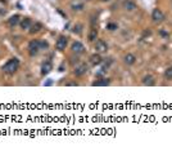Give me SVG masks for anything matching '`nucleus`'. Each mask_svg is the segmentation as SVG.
I'll use <instances>...</instances> for the list:
<instances>
[{
  "label": "nucleus",
  "mask_w": 172,
  "mask_h": 151,
  "mask_svg": "<svg viewBox=\"0 0 172 151\" xmlns=\"http://www.w3.org/2000/svg\"><path fill=\"white\" fill-rule=\"evenodd\" d=\"M95 49H96V53H105V52L108 50V44H107L104 40L99 39L95 43Z\"/></svg>",
  "instance_id": "5"
},
{
  "label": "nucleus",
  "mask_w": 172,
  "mask_h": 151,
  "mask_svg": "<svg viewBox=\"0 0 172 151\" xmlns=\"http://www.w3.org/2000/svg\"><path fill=\"white\" fill-rule=\"evenodd\" d=\"M71 49H72V52H73V53H76V54H82L84 52H85V47H84V44H82L81 41H75L73 44H72Z\"/></svg>",
  "instance_id": "6"
},
{
  "label": "nucleus",
  "mask_w": 172,
  "mask_h": 151,
  "mask_svg": "<svg viewBox=\"0 0 172 151\" xmlns=\"http://www.w3.org/2000/svg\"><path fill=\"white\" fill-rule=\"evenodd\" d=\"M109 83H110V80L105 77V79H99L96 81H94L93 85L94 87H107V85H109Z\"/></svg>",
  "instance_id": "14"
},
{
  "label": "nucleus",
  "mask_w": 172,
  "mask_h": 151,
  "mask_svg": "<svg viewBox=\"0 0 172 151\" xmlns=\"http://www.w3.org/2000/svg\"><path fill=\"white\" fill-rule=\"evenodd\" d=\"M102 2H108V0H102Z\"/></svg>",
  "instance_id": "24"
},
{
  "label": "nucleus",
  "mask_w": 172,
  "mask_h": 151,
  "mask_svg": "<svg viewBox=\"0 0 172 151\" xmlns=\"http://www.w3.org/2000/svg\"><path fill=\"white\" fill-rule=\"evenodd\" d=\"M51 70H53V63L50 61H46L41 66V75H48Z\"/></svg>",
  "instance_id": "8"
},
{
  "label": "nucleus",
  "mask_w": 172,
  "mask_h": 151,
  "mask_svg": "<svg viewBox=\"0 0 172 151\" xmlns=\"http://www.w3.org/2000/svg\"><path fill=\"white\" fill-rule=\"evenodd\" d=\"M102 62H103V58H102V56L99 53H94L93 56H90V63H91L93 66L100 65Z\"/></svg>",
  "instance_id": "9"
},
{
  "label": "nucleus",
  "mask_w": 172,
  "mask_h": 151,
  "mask_svg": "<svg viewBox=\"0 0 172 151\" xmlns=\"http://www.w3.org/2000/svg\"><path fill=\"white\" fill-rule=\"evenodd\" d=\"M143 84L144 85H149V87H152V85L156 84V81H154V77L152 75H147L143 77Z\"/></svg>",
  "instance_id": "15"
},
{
  "label": "nucleus",
  "mask_w": 172,
  "mask_h": 151,
  "mask_svg": "<svg viewBox=\"0 0 172 151\" xmlns=\"http://www.w3.org/2000/svg\"><path fill=\"white\" fill-rule=\"evenodd\" d=\"M40 47H41V49H48V41H45V40H40Z\"/></svg>",
  "instance_id": "21"
},
{
  "label": "nucleus",
  "mask_w": 172,
  "mask_h": 151,
  "mask_svg": "<svg viewBox=\"0 0 172 151\" xmlns=\"http://www.w3.org/2000/svg\"><path fill=\"white\" fill-rule=\"evenodd\" d=\"M165 77L167 80H172V66L168 67L167 70L165 71Z\"/></svg>",
  "instance_id": "18"
},
{
  "label": "nucleus",
  "mask_w": 172,
  "mask_h": 151,
  "mask_svg": "<svg viewBox=\"0 0 172 151\" xmlns=\"http://www.w3.org/2000/svg\"><path fill=\"white\" fill-rule=\"evenodd\" d=\"M117 29H118V25L114 22H109L107 25V30H109V31H114V30H117Z\"/></svg>",
  "instance_id": "19"
},
{
  "label": "nucleus",
  "mask_w": 172,
  "mask_h": 151,
  "mask_svg": "<svg viewBox=\"0 0 172 151\" xmlns=\"http://www.w3.org/2000/svg\"><path fill=\"white\" fill-rule=\"evenodd\" d=\"M123 62L127 65V66H131V65H134L136 62V57L134 54H131V53H127L126 56L123 57Z\"/></svg>",
  "instance_id": "12"
},
{
  "label": "nucleus",
  "mask_w": 172,
  "mask_h": 151,
  "mask_svg": "<svg viewBox=\"0 0 172 151\" xmlns=\"http://www.w3.org/2000/svg\"><path fill=\"white\" fill-rule=\"evenodd\" d=\"M19 68V59L18 58H10L5 65L3 66V71L8 75H13Z\"/></svg>",
  "instance_id": "1"
},
{
  "label": "nucleus",
  "mask_w": 172,
  "mask_h": 151,
  "mask_svg": "<svg viewBox=\"0 0 172 151\" xmlns=\"http://www.w3.org/2000/svg\"><path fill=\"white\" fill-rule=\"evenodd\" d=\"M42 29V25L40 23V22H35V23H32V26L30 27V34H36V32H39L40 30Z\"/></svg>",
  "instance_id": "16"
},
{
  "label": "nucleus",
  "mask_w": 172,
  "mask_h": 151,
  "mask_svg": "<svg viewBox=\"0 0 172 151\" xmlns=\"http://www.w3.org/2000/svg\"><path fill=\"white\" fill-rule=\"evenodd\" d=\"M122 7H123L126 11H134L135 8H136V4L132 2V0H123Z\"/></svg>",
  "instance_id": "13"
},
{
  "label": "nucleus",
  "mask_w": 172,
  "mask_h": 151,
  "mask_svg": "<svg viewBox=\"0 0 172 151\" xmlns=\"http://www.w3.org/2000/svg\"><path fill=\"white\" fill-rule=\"evenodd\" d=\"M67 44H68V38L64 36V35H61L58 38L57 43H55V47H57L58 50H64V49H66V47H67Z\"/></svg>",
  "instance_id": "4"
},
{
  "label": "nucleus",
  "mask_w": 172,
  "mask_h": 151,
  "mask_svg": "<svg viewBox=\"0 0 172 151\" xmlns=\"http://www.w3.org/2000/svg\"><path fill=\"white\" fill-rule=\"evenodd\" d=\"M81 27H82V26H81V25H77V26H75L73 31H75V32H77V34H80V32H81Z\"/></svg>",
  "instance_id": "22"
},
{
  "label": "nucleus",
  "mask_w": 172,
  "mask_h": 151,
  "mask_svg": "<svg viewBox=\"0 0 172 151\" xmlns=\"http://www.w3.org/2000/svg\"><path fill=\"white\" fill-rule=\"evenodd\" d=\"M82 8H84V4L82 3H73V4H72V9H73V11H80V9H82Z\"/></svg>",
  "instance_id": "20"
},
{
  "label": "nucleus",
  "mask_w": 172,
  "mask_h": 151,
  "mask_svg": "<svg viewBox=\"0 0 172 151\" xmlns=\"http://www.w3.org/2000/svg\"><path fill=\"white\" fill-rule=\"evenodd\" d=\"M152 20H153V22H156V23H161L162 21L165 20V14H163V12L161 9L156 8L152 13Z\"/></svg>",
  "instance_id": "3"
},
{
  "label": "nucleus",
  "mask_w": 172,
  "mask_h": 151,
  "mask_svg": "<svg viewBox=\"0 0 172 151\" xmlns=\"http://www.w3.org/2000/svg\"><path fill=\"white\" fill-rule=\"evenodd\" d=\"M159 34H161V35H162V36H165V38H166V36H168V32H166V31H163V30H162V31H161Z\"/></svg>",
  "instance_id": "23"
},
{
  "label": "nucleus",
  "mask_w": 172,
  "mask_h": 151,
  "mask_svg": "<svg viewBox=\"0 0 172 151\" xmlns=\"http://www.w3.org/2000/svg\"><path fill=\"white\" fill-rule=\"evenodd\" d=\"M32 21H31V18H28V17H26V18H22L21 20V22H19V25H21V27H22V30H30V27L32 26Z\"/></svg>",
  "instance_id": "10"
},
{
  "label": "nucleus",
  "mask_w": 172,
  "mask_h": 151,
  "mask_svg": "<svg viewBox=\"0 0 172 151\" xmlns=\"http://www.w3.org/2000/svg\"><path fill=\"white\" fill-rule=\"evenodd\" d=\"M21 22V16L19 14H14L10 18H8V25L10 26V27H14V26H17Z\"/></svg>",
  "instance_id": "11"
},
{
  "label": "nucleus",
  "mask_w": 172,
  "mask_h": 151,
  "mask_svg": "<svg viewBox=\"0 0 172 151\" xmlns=\"http://www.w3.org/2000/svg\"><path fill=\"white\" fill-rule=\"evenodd\" d=\"M87 39H89V41H95L96 39H98V30L95 27H93L91 30H90V32H89V35H87Z\"/></svg>",
  "instance_id": "17"
},
{
  "label": "nucleus",
  "mask_w": 172,
  "mask_h": 151,
  "mask_svg": "<svg viewBox=\"0 0 172 151\" xmlns=\"http://www.w3.org/2000/svg\"><path fill=\"white\" fill-rule=\"evenodd\" d=\"M87 65L86 63H81V65H79V66H76L75 67V75L76 76H82L84 74H86V72H87Z\"/></svg>",
  "instance_id": "7"
},
{
  "label": "nucleus",
  "mask_w": 172,
  "mask_h": 151,
  "mask_svg": "<svg viewBox=\"0 0 172 151\" xmlns=\"http://www.w3.org/2000/svg\"><path fill=\"white\" fill-rule=\"evenodd\" d=\"M27 50L30 56H36L39 52L41 50V47H40V40H31L28 43V47H27Z\"/></svg>",
  "instance_id": "2"
}]
</instances>
